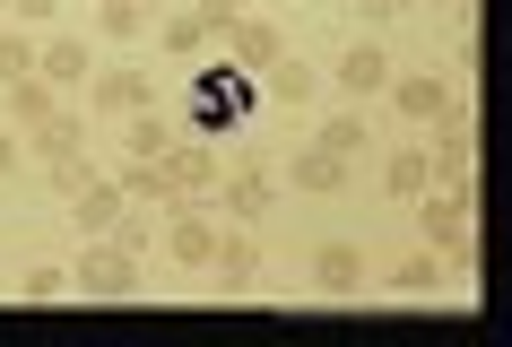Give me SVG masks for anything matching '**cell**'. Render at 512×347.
I'll list each match as a JSON object with an SVG mask.
<instances>
[{
  "label": "cell",
  "instance_id": "11",
  "mask_svg": "<svg viewBox=\"0 0 512 347\" xmlns=\"http://www.w3.org/2000/svg\"><path fill=\"white\" fill-rule=\"evenodd\" d=\"M209 252H217L209 209H200V200H183V209H174V226H165V261H174V269H209Z\"/></svg>",
  "mask_w": 512,
  "mask_h": 347
},
{
  "label": "cell",
  "instance_id": "5",
  "mask_svg": "<svg viewBox=\"0 0 512 347\" xmlns=\"http://www.w3.org/2000/svg\"><path fill=\"white\" fill-rule=\"evenodd\" d=\"M304 278L330 295V304H348L365 278H374V261H365V243L356 235H330V243H313V261H304Z\"/></svg>",
  "mask_w": 512,
  "mask_h": 347
},
{
  "label": "cell",
  "instance_id": "1",
  "mask_svg": "<svg viewBox=\"0 0 512 347\" xmlns=\"http://www.w3.org/2000/svg\"><path fill=\"white\" fill-rule=\"evenodd\" d=\"M408 209H417V226H426V252H434V261H469V252H478L469 191H417Z\"/></svg>",
  "mask_w": 512,
  "mask_h": 347
},
{
  "label": "cell",
  "instance_id": "12",
  "mask_svg": "<svg viewBox=\"0 0 512 347\" xmlns=\"http://www.w3.org/2000/svg\"><path fill=\"white\" fill-rule=\"evenodd\" d=\"M348 183H356V165H339L330 148H313V139H304L296 157H287V191H313V200H339Z\"/></svg>",
  "mask_w": 512,
  "mask_h": 347
},
{
  "label": "cell",
  "instance_id": "24",
  "mask_svg": "<svg viewBox=\"0 0 512 347\" xmlns=\"http://www.w3.org/2000/svg\"><path fill=\"white\" fill-rule=\"evenodd\" d=\"M139 27H148L139 0H96V35H105V44H139Z\"/></svg>",
  "mask_w": 512,
  "mask_h": 347
},
{
  "label": "cell",
  "instance_id": "20",
  "mask_svg": "<svg viewBox=\"0 0 512 347\" xmlns=\"http://www.w3.org/2000/svg\"><path fill=\"white\" fill-rule=\"evenodd\" d=\"M53 113H61V87L53 79H35V70H27V79H9V122H18V131L53 122Z\"/></svg>",
  "mask_w": 512,
  "mask_h": 347
},
{
  "label": "cell",
  "instance_id": "17",
  "mask_svg": "<svg viewBox=\"0 0 512 347\" xmlns=\"http://www.w3.org/2000/svg\"><path fill=\"white\" fill-rule=\"evenodd\" d=\"M209 269H217V287H226V295H243V287H252V278H261V243H252V226H235V235H217Z\"/></svg>",
  "mask_w": 512,
  "mask_h": 347
},
{
  "label": "cell",
  "instance_id": "32",
  "mask_svg": "<svg viewBox=\"0 0 512 347\" xmlns=\"http://www.w3.org/2000/svg\"><path fill=\"white\" fill-rule=\"evenodd\" d=\"M400 9H426V0H400Z\"/></svg>",
  "mask_w": 512,
  "mask_h": 347
},
{
  "label": "cell",
  "instance_id": "29",
  "mask_svg": "<svg viewBox=\"0 0 512 347\" xmlns=\"http://www.w3.org/2000/svg\"><path fill=\"white\" fill-rule=\"evenodd\" d=\"M18 165H27V139H9V131H0V183H9Z\"/></svg>",
  "mask_w": 512,
  "mask_h": 347
},
{
  "label": "cell",
  "instance_id": "3",
  "mask_svg": "<svg viewBox=\"0 0 512 347\" xmlns=\"http://www.w3.org/2000/svg\"><path fill=\"white\" fill-rule=\"evenodd\" d=\"M131 287H139V261L113 235H87L79 243V269H70V295H87V304H122Z\"/></svg>",
  "mask_w": 512,
  "mask_h": 347
},
{
  "label": "cell",
  "instance_id": "22",
  "mask_svg": "<svg viewBox=\"0 0 512 347\" xmlns=\"http://www.w3.org/2000/svg\"><path fill=\"white\" fill-rule=\"evenodd\" d=\"M313 148H330V157H339V165H356V157H365V148H374V131H365V113H330V122H322V131H313Z\"/></svg>",
  "mask_w": 512,
  "mask_h": 347
},
{
  "label": "cell",
  "instance_id": "13",
  "mask_svg": "<svg viewBox=\"0 0 512 347\" xmlns=\"http://www.w3.org/2000/svg\"><path fill=\"white\" fill-rule=\"evenodd\" d=\"M165 174H174V183H183V200H209L217 191V174H226V165H217V148L209 139H174V148H165Z\"/></svg>",
  "mask_w": 512,
  "mask_h": 347
},
{
  "label": "cell",
  "instance_id": "2",
  "mask_svg": "<svg viewBox=\"0 0 512 347\" xmlns=\"http://www.w3.org/2000/svg\"><path fill=\"white\" fill-rule=\"evenodd\" d=\"M243 87H252V79H243L235 61L217 53L209 70L191 79V139H217V131H235V122H243Z\"/></svg>",
  "mask_w": 512,
  "mask_h": 347
},
{
  "label": "cell",
  "instance_id": "4",
  "mask_svg": "<svg viewBox=\"0 0 512 347\" xmlns=\"http://www.w3.org/2000/svg\"><path fill=\"white\" fill-rule=\"evenodd\" d=\"M382 96H391V113H400L408 131H426V122H443V113L460 105V79L452 70H391Z\"/></svg>",
  "mask_w": 512,
  "mask_h": 347
},
{
  "label": "cell",
  "instance_id": "9",
  "mask_svg": "<svg viewBox=\"0 0 512 347\" xmlns=\"http://www.w3.org/2000/svg\"><path fill=\"white\" fill-rule=\"evenodd\" d=\"M122 209H131V200H122V183H105V174H87V183L61 200V217L79 226V243L87 235H113V217H122Z\"/></svg>",
  "mask_w": 512,
  "mask_h": 347
},
{
  "label": "cell",
  "instance_id": "30",
  "mask_svg": "<svg viewBox=\"0 0 512 347\" xmlns=\"http://www.w3.org/2000/svg\"><path fill=\"white\" fill-rule=\"evenodd\" d=\"M356 18H365V27H382V18H400V0H356Z\"/></svg>",
  "mask_w": 512,
  "mask_h": 347
},
{
  "label": "cell",
  "instance_id": "33",
  "mask_svg": "<svg viewBox=\"0 0 512 347\" xmlns=\"http://www.w3.org/2000/svg\"><path fill=\"white\" fill-rule=\"evenodd\" d=\"M0 9H9V0H0Z\"/></svg>",
  "mask_w": 512,
  "mask_h": 347
},
{
  "label": "cell",
  "instance_id": "6",
  "mask_svg": "<svg viewBox=\"0 0 512 347\" xmlns=\"http://www.w3.org/2000/svg\"><path fill=\"white\" fill-rule=\"evenodd\" d=\"M209 200L226 209V226H261V217L278 209V183H270V165H226Z\"/></svg>",
  "mask_w": 512,
  "mask_h": 347
},
{
  "label": "cell",
  "instance_id": "34",
  "mask_svg": "<svg viewBox=\"0 0 512 347\" xmlns=\"http://www.w3.org/2000/svg\"><path fill=\"white\" fill-rule=\"evenodd\" d=\"M139 9H148V0H139Z\"/></svg>",
  "mask_w": 512,
  "mask_h": 347
},
{
  "label": "cell",
  "instance_id": "19",
  "mask_svg": "<svg viewBox=\"0 0 512 347\" xmlns=\"http://www.w3.org/2000/svg\"><path fill=\"white\" fill-rule=\"evenodd\" d=\"M35 79H53V87H79V79H96V53H87V35H53V44L35 53Z\"/></svg>",
  "mask_w": 512,
  "mask_h": 347
},
{
  "label": "cell",
  "instance_id": "15",
  "mask_svg": "<svg viewBox=\"0 0 512 347\" xmlns=\"http://www.w3.org/2000/svg\"><path fill=\"white\" fill-rule=\"evenodd\" d=\"M27 157H35V165H70V157H87V122L61 105L53 122H35V131H27Z\"/></svg>",
  "mask_w": 512,
  "mask_h": 347
},
{
  "label": "cell",
  "instance_id": "23",
  "mask_svg": "<svg viewBox=\"0 0 512 347\" xmlns=\"http://www.w3.org/2000/svg\"><path fill=\"white\" fill-rule=\"evenodd\" d=\"M382 287H391V295H434V287H443V261L417 243L408 261H391V278H382Z\"/></svg>",
  "mask_w": 512,
  "mask_h": 347
},
{
  "label": "cell",
  "instance_id": "18",
  "mask_svg": "<svg viewBox=\"0 0 512 347\" xmlns=\"http://www.w3.org/2000/svg\"><path fill=\"white\" fill-rule=\"evenodd\" d=\"M382 191H391V200H417V191H434V165H426V139H400V148H391V157H382Z\"/></svg>",
  "mask_w": 512,
  "mask_h": 347
},
{
  "label": "cell",
  "instance_id": "28",
  "mask_svg": "<svg viewBox=\"0 0 512 347\" xmlns=\"http://www.w3.org/2000/svg\"><path fill=\"white\" fill-rule=\"evenodd\" d=\"M70 295V269H27L18 278V304H61Z\"/></svg>",
  "mask_w": 512,
  "mask_h": 347
},
{
  "label": "cell",
  "instance_id": "21",
  "mask_svg": "<svg viewBox=\"0 0 512 347\" xmlns=\"http://www.w3.org/2000/svg\"><path fill=\"white\" fill-rule=\"evenodd\" d=\"M174 139H183V131H174V122H165L157 105H139L131 122H122V157H165Z\"/></svg>",
  "mask_w": 512,
  "mask_h": 347
},
{
  "label": "cell",
  "instance_id": "27",
  "mask_svg": "<svg viewBox=\"0 0 512 347\" xmlns=\"http://www.w3.org/2000/svg\"><path fill=\"white\" fill-rule=\"evenodd\" d=\"M35 53H44V44H35L27 27H0V87H9V79H27Z\"/></svg>",
  "mask_w": 512,
  "mask_h": 347
},
{
  "label": "cell",
  "instance_id": "7",
  "mask_svg": "<svg viewBox=\"0 0 512 347\" xmlns=\"http://www.w3.org/2000/svg\"><path fill=\"white\" fill-rule=\"evenodd\" d=\"M322 79L339 87L348 105H365V96H382V87H391V53H382L374 35H356V44H348V53H339V61H330Z\"/></svg>",
  "mask_w": 512,
  "mask_h": 347
},
{
  "label": "cell",
  "instance_id": "26",
  "mask_svg": "<svg viewBox=\"0 0 512 347\" xmlns=\"http://www.w3.org/2000/svg\"><path fill=\"white\" fill-rule=\"evenodd\" d=\"M191 18H200V35H209V44H226L252 9H243V0H191Z\"/></svg>",
  "mask_w": 512,
  "mask_h": 347
},
{
  "label": "cell",
  "instance_id": "16",
  "mask_svg": "<svg viewBox=\"0 0 512 347\" xmlns=\"http://www.w3.org/2000/svg\"><path fill=\"white\" fill-rule=\"evenodd\" d=\"M278 53H287V35H278V27H270V18H243V27H235V35H226V61H235L243 79H261V70H270V61H278Z\"/></svg>",
  "mask_w": 512,
  "mask_h": 347
},
{
  "label": "cell",
  "instance_id": "25",
  "mask_svg": "<svg viewBox=\"0 0 512 347\" xmlns=\"http://www.w3.org/2000/svg\"><path fill=\"white\" fill-rule=\"evenodd\" d=\"M157 44H165V61H200V53H209V35H200V18H191V9H174V18H165Z\"/></svg>",
  "mask_w": 512,
  "mask_h": 347
},
{
  "label": "cell",
  "instance_id": "8",
  "mask_svg": "<svg viewBox=\"0 0 512 347\" xmlns=\"http://www.w3.org/2000/svg\"><path fill=\"white\" fill-rule=\"evenodd\" d=\"M87 105L105 113V122H131L139 105H157V79H148V70H96V79H87Z\"/></svg>",
  "mask_w": 512,
  "mask_h": 347
},
{
  "label": "cell",
  "instance_id": "14",
  "mask_svg": "<svg viewBox=\"0 0 512 347\" xmlns=\"http://www.w3.org/2000/svg\"><path fill=\"white\" fill-rule=\"evenodd\" d=\"M261 96H270V105H287V113H304L313 96H322V70H313V61H296V53H278L270 70H261Z\"/></svg>",
  "mask_w": 512,
  "mask_h": 347
},
{
  "label": "cell",
  "instance_id": "31",
  "mask_svg": "<svg viewBox=\"0 0 512 347\" xmlns=\"http://www.w3.org/2000/svg\"><path fill=\"white\" fill-rule=\"evenodd\" d=\"M9 9H18V18H27V27H44V18H53L61 0H9Z\"/></svg>",
  "mask_w": 512,
  "mask_h": 347
},
{
  "label": "cell",
  "instance_id": "10",
  "mask_svg": "<svg viewBox=\"0 0 512 347\" xmlns=\"http://www.w3.org/2000/svg\"><path fill=\"white\" fill-rule=\"evenodd\" d=\"M113 183H122V200H131V209H165V217L183 209V183L165 174V157H131Z\"/></svg>",
  "mask_w": 512,
  "mask_h": 347
}]
</instances>
